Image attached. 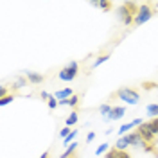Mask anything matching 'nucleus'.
Here are the masks:
<instances>
[{
	"mask_svg": "<svg viewBox=\"0 0 158 158\" xmlns=\"http://www.w3.org/2000/svg\"><path fill=\"white\" fill-rule=\"evenodd\" d=\"M153 15H155V11L151 9V6L142 4L140 9H138V13H137V16H135V20H133V23H135V25H142V23H146Z\"/></svg>",
	"mask_w": 158,
	"mask_h": 158,
	"instance_id": "obj_3",
	"label": "nucleus"
},
{
	"mask_svg": "<svg viewBox=\"0 0 158 158\" xmlns=\"http://www.w3.org/2000/svg\"><path fill=\"white\" fill-rule=\"evenodd\" d=\"M74 95V92H72V88H63V90H58L56 94H54V97L59 99V101H65V99H70Z\"/></svg>",
	"mask_w": 158,
	"mask_h": 158,
	"instance_id": "obj_10",
	"label": "nucleus"
},
{
	"mask_svg": "<svg viewBox=\"0 0 158 158\" xmlns=\"http://www.w3.org/2000/svg\"><path fill=\"white\" fill-rule=\"evenodd\" d=\"M76 135H77V129H74V131H72V133H70L69 137L65 138V140H63V144H65V146H67V148H69L70 146V142H72V140H74V138H76Z\"/></svg>",
	"mask_w": 158,
	"mask_h": 158,
	"instance_id": "obj_19",
	"label": "nucleus"
},
{
	"mask_svg": "<svg viewBox=\"0 0 158 158\" xmlns=\"http://www.w3.org/2000/svg\"><path fill=\"white\" fill-rule=\"evenodd\" d=\"M61 106H77L79 104V97L77 95H72L70 99H65V101H59Z\"/></svg>",
	"mask_w": 158,
	"mask_h": 158,
	"instance_id": "obj_11",
	"label": "nucleus"
},
{
	"mask_svg": "<svg viewBox=\"0 0 158 158\" xmlns=\"http://www.w3.org/2000/svg\"><path fill=\"white\" fill-rule=\"evenodd\" d=\"M117 16L122 20V23H124V25H129V23L135 20L131 15H129V11H128V7H126V4H122V6L117 9Z\"/></svg>",
	"mask_w": 158,
	"mask_h": 158,
	"instance_id": "obj_5",
	"label": "nucleus"
},
{
	"mask_svg": "<svg viewBox=\"0 0 158 158\" xmlns=\"http://www.w3.org/2000/svg\"><path fill=\"white\" fill-rule=\"evenodd\" d=\"M13 101H15V95L11 94V95H7V97L0 99V106H6V104H9V102H13Z\"/></svg>",
	"mask_w": 158,
	"mask_h": 158,
	"instance_id": "obj_22",
	"label": "nucleus"
},
{
	"mask_svg": "<svg viewBox=\"0 0 158 158\" xmlns=\"http://www.w3.org/2000/svg\"><path fill=\"white\" fill-rule=\"evenodd\" d=\"M99 7H101V9H104V11H110V9H111V4L106 2V0H99Z\"/></svg>",
	"mask_w": 158,
	"mask_h": 158,
	"instance_id": "obj_23",
	"label": "nucleus"
},
{
	"mask_svg": "<svg viewBox=\"0 0 158 158\" xmlns=\"http://www.w3.org/2000/svg\"><path fill=\"white\" fill-rule=\"evenodd\" d=\"M40 158H49V151H45V153H43V155H41Z\"/></svg>",
	"mask_w": 158,
	"mask_h": 158,
	"instance_id": "obj_33",
	"label": "nucleus"
},
{
	"mask_svg": "<svg viewBox=\"0 0 158 158\" xmlns=\"http://www.w3.org/2000/svg\"><path fill=\"white\" fill-rule=\"evenodd\" d=\"M133 122V126H142L144 122H142V118H135V120H131Z\"/></svg>",
	"mask_w": 158,
	"mask_h": 158,
	"instance_id": "obj_31",
	"label": "nucleus"
},
{
	"mask_svg": "<svg viewBox=\"0 0 158 158\" xmlns=\"http://www.w3.org/2000/svg\"><path fill=\"white\" fill-rule=\"evenodd\" d=\"M25 85H27V79H25V77H16L15 85H13V88L18 90V88H22V86H25Z\"/></svg>",
	"mask_w": 158,
	"mask_h": 158,
	"instance_id": "obj_18",
	"label": "nucleus"
},
{
	"mask_svg": "<svg viewBox=\"0 0 158 158\" xmlns=\"http://www.w3.org/2000/svg\"><path fill=\"white\" fill-rule=\"evenodd\" d=\"M4 97H7V88L6 86H0V99H4Z\"/></svg>",
	"mask_w": 158,
	"mask_h": 158,
	"instance_id": "obj_27",
	"label": "nucleus"
},
{
	"mask_svg": "<svg viewBox=\"0 0 158 158\" xmlns=\"http://www.w3.org/2000/svg\"><path fill=\"white\" fill-rule=\"evenodd\" d=\"M124 113H126V108H122V106H113V110H111V113H110L108 120H118V118L124 117Z\"/></svg>",
	"mask_w": 158,
	"mask_h": 158,
	"instance_id": "obj_8",
	"label": "nucleus"
},
{
	"mask_svg": "<svg viewBox=\"0 0 158 158\" xmlns=\"http://www.w3.org/2000/svg\"><path fill=\"white\" fill-rule=\"evenodd\" d=\"M65 122H67V126H69V128H70V126H74V124L77 122V111H76V110H74V111H70V115L67 117Z\"/></svg>",
	"mask_w": 158,
	"mask_h": 158,
	"instance_id": "obj_13",
	"label": "nucleus"
},
{
	"mask_svg": "<svg viewBox=\"0 0 158 158\" xmlns=\"http://www.w3.org/2000/svg\"><path fill=\"white\" fill-rule=\"evenodd\" d=\"M50 97H52V95H49L47 92H41V99H50Z\"/></svg>",
	"mask_w": 158,
	"mask_h": 158,
	"instance_id": "obj_32",
	"label": "nucleus"
},
{
	"mask_svg": "<svg viewBox=\"0 0 158 158\" xmlns=\"http://www.w3.org/2000/svg\"><path fill=\"white\" fill-rule=\"evenodd\" d=\"M106 151H110V146L108 144H101V146L95 149V155H102V153H106Z\"/></svg>",
	"mask_w": 158,
	"mask_h": 158,
	"instance_id": "obj_21",
	"label": "nucleus"
},
{
	"mask_svg": "<svg viewBox=\"0 0 158 158\" xmlns=\"http://www.w3.org/2000/svg\"><path fill=\"white\" fill-rule=\"evenodd\" d=\"M104 158H118V151H117L115 148L110 149L108 153H106V156H104Z\"/></svg>",
	"mask_w": 158,
	"mask_h": 158,
	"instance_id": "obj_24",
	"label": "nucleus"
},
{
	"mask_svg": "<svg viewBox=\"0 0 158 158\" xmlns=\"http://www.w3.org/2000/svg\"><path fill=\"white\" fill-rule=\"evenodd\" d=\"M129 138H131V146L133 148H144L146 151H148V146H146V140L140 137V133L138 131H135V133H129Z\"/></svg>",
	"mask_w": 158,
	"mask_h": 158,
	"instance_id": "obj_6",
	"label": "nucleus"
},
{
	"mask_svg": "<svg viewBox=\"0 0 158 158\" xmlns=\"http://www.w3.org/2000/svg\"><path fill=\"white\" fill-rule=\"evenodd\" d=\"M155 86H156L155 83H144V88L146 90H151V88H155Z\"/></svg>",
	"mask_w": 158,
	"mask_h": 158,
	"instance_id": "obj_29",
	"label": "nucleus"
},
{
	"mask_svg": "<svg viewBox=\"0 0 158 158\" xmlns=\"http://www.w3.org/2000/svg\"><path fill=\"white\" fill-rule=\"evenodd\" d=\"M117 97L124 102H128V104H138V101H140L138 92L133 88H120L117 92Z\"/></svg>",
	"mask_w": 158,
	"mask_h": 158,
	"instance_id": "obj_2",
	"label": "nucleus"
},
{
	"mask_svg": "<svg viewBox=\"0 0 158 158\" xmlns=\"http://www.w3.org/2000/svg\"><path fill=\"white\" fill-rule=\"evenodd\" d=\"M111 106H110V104H101V106H99V113H101V115H104V117H108L110 113H111Z\"/></svg>",
	"mask_w": 158,
	"mask_h": 158,
	"instance_id": "obj_16",
	"label": "nucleus"
},
{
	"mask_svg": "<svg viewBox=\"0 0 158 158\" xmlns=\"http://www.w3.org/2000/svg\"><path fill=\"white\" fill-rule=\"evenodd\" d=\"M25 76L29 79L32 85H40L41 81H43V76L41 74H36V72H32V70H25Z\"/></svg>",
	"mask_w": 158,
	"mask_h": 158,
	"instance_id": "obj_9",
	"label": "nucleus"
},
{
	"mask_svg": "<svg viewBox=\"0 0 158 158\" xmlns=\"http://www.w3.org/2000/svg\"><path fill=\"white\" fill-rule=\"evenodd\" d=\"M131 128H135V126H133V122H128V124H122V126L118 128V133H120V135L124 137V135H126V133H128V131H129Z\"/></svg>",
	"mask_w": 158,
	"mask_h": 158,
	"instance_id": "obj_17",
	"label": "nucleus"
},
{
	"mask_svg": "<svg viewBox=\"0 0 158 158\" xmlns=\"http://www.w3.org/2000/svg\"><path fill=\"white\" fill-rule=\"evenodd\" d=\"M138 133H140V137L144 138L146 142H153L155 140V133L149 128V122H144L142 126H138Z\"/></svg>",
	"mask_w": 158,
	"mask_h": 158,
	"instance_id": "obj_4",
	"label": "nucleus"
},
{
	"mask_svg": "<svg viewBox=\"0 0 158 158\" xmlns=\"http://www.w3.org/2000/svg\"><path fill=\"white\" fill-rule=\"evenodd\" d=\"M70 133H72V131H70V128H69V126H67V128H63V129H61V131H59V137H61V138H63V140H65V138L69 137Z\"/></svg>",
	"mask_w": 158,
	"mask_h": 158,
	"instance_id": "obj_25",
	"label": "nucleus"
},
{
	"mask_svg": "<svg viewBox=\"0 0 158 158\" xmlns=\"http://www.w3.org/2000/svg\"><path fill=\"white\" fill-rule=\"evenodd\" d=\"M77 69H79L77 61H70L65 69L59 70L58 77L61 79V81H65V83H70V81H74V79H76V76H77Z\"/></svg>",
	"mask_w": 158,
	"mask_h": 158,
	"instance_id": "obj_1",
	"label": "nucleus"
},
{
	"mask_svg": "<svg viewBox=\"0 0 158 158\" xmlns=\"http://www.w3.org/2000/svg\"><path fill=\"white\" fill-rule=\"evenodd\" d=\"M118 158H131L126 151H118Z\"/></svg>",
	"mask_w": 158,
	"mask_h": 158,
	"instance_id": "obj_30",
	"label": "nucleus"
},
{
	"mask_svg": "<svg viewBox=\"0 0 158 158\" xmlns=\"http://www.w3.org/2000/svg\"><path fill=\"white\" fill-rule=\"evenodd\" d=\"M76 149H77V142H72V144H70L69 148H67V151H65V153H63V155H61L59 158H69V156H72Z\"/></svg>",
	"mask_w": 158,
	"mask_h": 158,
	"instance_id": "obj_12",
	"label": "nucleus"
},
{
	"mask_svg": "<svg viewBox=\"0 0 158 158\" xmlns=\"http://www.w3.org/2000/svg\"><path fill=\"white\" fill-rule=\"evenodd\" d=\"M110 59V54H104V56H97L95 58V61H94V65H92V69H95V67H99V65H102L104 61H108Z\"/></svg>",
	"mask_w": 158,
	"mask_h": 158,
	"instance_id": "obj_14",
	"label": "nucleus"
},
{
	"mask_svg": "<svg viewBox=\"0 0 158 158\" xmlns=\"http://www.w3.org/2000/svg\"><path fill=\"white\" fill-rule=\"evenodd\" d=\"M94 138H95V133H94V131H90L88 135H86V142H92Z\"/></svg>",
	"mask_w": 158,
	"mask_h": 158,
	"instance_id": "obj_28",
	"label": "nucleus"
},
{
	"mask_svg": "<svg viewBox=\"0 0 158 158\" xmlns=\"http://www.w3.org/2000/svg\"><path fill=\"white\" fill-rule=\"evenodd\" d=\"M58 104H59V101H58L56 97H54V95H52V97L49 99V108H50V110H54L56 106H58Z\"/></svg>",
	"mask_w": 158,
	"mask_h": 158,
	"instance_id": "obj_26",
	"label": "nucleus"
},
{
	"mask_svg": "<svg viewBox=\"0 0 158 158\" xmlns=\"http://www.w3.org/2000/svg\"><path fill=\"white\" fill-rule=\"evenodd\" d=\"M129 146H131V138H129V133H128V135H124V137H120L117 140L115 149H117V151H124V149H128Z\"/></svg>",
	"mask_w": 158,
	"mask_h": 158,
	"instance_id": "obj_7",
	"label": "nucleus"
},
{
	"mask_svg": "<svg viewBox=\"0 0 158 158\" xmlns=\"http://www.w3.org/2000/svg\"><path fill=\"white\" fill-rule=\"evenodd\" d=\"M149 128H151V131H153L155 135H158V117L153 118V120L149 122Z\"/></svg>",
	"mask_w": 158,
	"mask_h": 158,
	"instance_id": "obj_20",
	"label": "nucleus"
},
{
	"mask_svg": "<svg viewBox=\"0 0 158 158\" xmlns=\"http://www.w3.org/2000/svg\"><path fill=\"white\" fill-rule=\"evenodd\" d=\"M146 111H148V115H151V117H158V104H149L148 108H146Z\"/></svg>",
	"mask_w": 158,
	"mask_h": 158,
	"instance_id": "obj_15",
	"label": "nucleus"
}]
</instances>
